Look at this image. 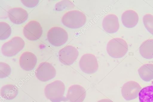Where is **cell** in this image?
Returning <instances> with one entry per match:
<instances>
[{"label": "cell", "mask_w": 153, "mask_h": 102, "mask_svg": "<svg viewBox=\"0 0 153 102\" xmlns=\"http://www.w3.org/2000/svg\"><path fill=\"white\" fill-rule=\"evenodd\" d=\"M65 87L64 83L56 80L47 84L44 89L46 98L52 102H61L65 98Z\"/></svg>", "instance_id": "obj_1"}, {"label": "cell", "mask_w": 153, "mask_h": 102, "mask_svg": "<svg viewBox=\"0 0 153 102\" xmlns=\"http://www.w3.org/2000/svg\"><path fill=\"white\" fill-rule=\"evenodd\" d=\"M86 18L82 12L77 10L68 11L62 16L61 21L67 27L72 29L79 28L85 23Z\"/></svg>", "instance_id": "obj_2"}, {"label": "cell", "mask_w": 153, "mask_h": 102, "mask_svg": "<svg viewBox=\"0 0 153 102\" xmlns=\"http://www.w3.org/2000/svg\"><path fill=\"white\" fill-rule=\"evenodd\" d=\"M128 50L127 42L120 38H112L108 41L106 47L108 54L114 58H120L123 57L127 53Z\"/></svg>", "instance_id": "obj_3"}, {"label": "cell", "mask_w": 153, "mask_h": 102, "mask_svg": "<svg viewBox=\"0 0 153 102\" xmlns=\"http://www.w3.org/2000/svg\"><path fill=\"white\" fill-rule=\"evenodd\" d=\"M25 45V41L21 37H14L3 44L1 48V52L5 56L13 57L21 51Z\"/></svg>", "instance_id": "obj_4"}, {"label": "cell", "mask_w": 153, "mask_h": 102, "mask_svg": "<svg viewBox=\"0 0 153 102\" xmlns=\"http://www.w3.org/2000/svg\"><path fill=\"white\" fill-rule=\"evenodd\" d=\"M48 41L52 45L59 47L66 43L68 38L67 32L63 28L54 27L48 31L47 34Z\"/></svg>", "instance_id": "obj_5"}, {"label": "cell", "mask_w": 153, "mask_h": 102, "mask_svg": "<svg viewBox=\"0 0 153 102\" xmlns=\"http://www.w3.org/2000/svg\"><path fill=\"white\" fill-rule=\"evenodd\" d=\"M79 67L84 72L91 74L98 70L99 65L97 59L93 54L86 53L81 57L79 62Z\"/></svg>", "instance_id": "obj_6"}, {"label": "cell", "mask_w": 153, "mask_h": 102, "mask_svg": "<svg viewBox=\"0 0 153 102\" xmlns=\"http://www.w3.org/2000/svg\"><path fill=\"white\" fill-rule=\"evenodd\" d=\"M56 74L54 67L49 63L44 62L41 63L37 67L35 75L42 82H47L54 78Z\"/></svg>", "instance_id": "obj_7"}, {"label": "cell", "mask_w": 153, "mask_h": 102, "mask_svg": "<svg viewBox=\"0 0 153 102\" xmlns=\"http://www.w3.org/2000/svg\"><path fill=\"white\" fill-rule=\"evenodd\" d=\"M42 33L41 24L35 20L29 21L23 28L24 35L30 41H35L38 40L41 37Z\"/></svg>", "instance_id": "obj_8"}, {"label": "cell", "mask_w": 153, "mask_h": 102, "mask_svg": "<svg viewBox=\"0 0 153 102\" xmlns=\"http://www.w3.org/2000/svg\"><path fill=\"white\" fill-rule=\"evenodd\" d=\"M141 89V86L137 82L132 80L129 81L125 82L122 86L121 95L126 101L133 100L138 97Z\"/></svg>", "instance_id": "obj_9"}, {"label": "cell", "mask_w": 153, "mask_h": 102, "mask_svg": "<svg viewBox=\"0 0 153 102\" xmlns=\"http://www.w3.org/2000/svg\"><path fill=\"white\" fill-rule=\"evenodd\" d=\"M79 55V51L75 47L72 45H68L59 51V58L62 64L69 65L74 63Z\"/></svg>", "instance_id": "obj_10"}, {"label": "cell", "mask_w": 153, "mask_h": 102, "mask_svg": "<svg viewBox=\"0 0 153 102\" xmlns=\"http://www.w3.org/2000/svg\"><path fill=\"white\" fill-rule=\"evenodd\" d=\"M85 89L79 84L71 85L68 89L66 98L70 102H83L86 96Z\"/></svg>", "instance_id": "obj_11"}, {"label": "cell", "mask_w": 153, "mask_h": 102, "mask_svg": "<svg viewBox=\"0 0 153 102\" xmlns=\"http://www.w3.org/2000/svg\"><path fill=\"white\" fill-rule=\"evenodd\" d=\"M37 62L36 56L30 52H23L19 57V65L22 69L26 71L33 70L35 67Z\"/></svg>", "instance_id": "obj_12"}, {"label": "cell", "mask_w": 153, "mask_h": 102, "mask_svg": "<svg viewBox=\"0 0 153 102\" xmlns=\"http://www.w3.org/2000/svg\"><path fill=\"white\" fill-rule=\"evenodd\" d=\"M8 16L13 23L19 24L25 21L28 17V13L24 9L15 7L10 9L8 12Z\"/></svg>", "instance_id": "obj_13"}, {"label": "cell", "mask_w": 153, "mask_h": 102, "mask_svg": "<svg viewBox=\"0 0 153 102\" xmlns=\"http://www.w3.org/2000/svg\"><path fill=\"white\" fill-rule=\"evenodd\" d=\"M102 24L103 29L108 33H115L119 28L118 18L116 15L113 14H108L105 16Z\"/></svg>", "instance_id": "obj_14"}, {"label": "cell", "mask_w": 153, "mask_h": 102, "mask_svg": "<svg viewBox=\"0 0 153 102\" xmlns=\"http://www.w3.org/2000/svg\"><path fill=\"white\" fill-rule=\"evenodd\" d=\"M121 19L122 24L125 27L132 28L137 24L139 16L135 11L128 10H126L122 13Z\"/></svg>", "instance_id": "obj_15"}, {"label": "cell", "mask_w": 153, "mask_h": 102, "mask_svg": "<svg viewBox=\"0 0 153 102\" xmlns=\"http://www.w3.org/2000/svg\"><path fill=\"white\" fill-rule=\"evenodd\" d=\"M139 51L140 55L147 59L153 58V39H149L141 44Z\"/></svg>", "instance_id": "obj_16"}, {"label": "cell", "mask_w": 153, "mask_h": 102, "mask_svg": "<svg viewBox=\"0 0 153 102\" xmlns=\"http://www.w3.org/2000/svg\"><path fill=\"white\" fill-rule=\"evenodd\" d=\"M18 90L16 86L12 84H7L1 87L0 95L4 99L11 100L15 98L18 95Z\"/></svg>", "instance_id": "obj_17"}, {"label": "cell", "mask_w": 153, "mask_h": 102, "mask_svg": "<svg viewBox=\"0 0 153 102\" xmlns=\"http://www.w3.org/2000/svg\"><path fill=\"white\" fill-rule=\"evenodd\" d=\"M138 72L143 81H150L153 80V64L147 63L142 65L138 69Z\"/></svg>", "instance_id": "obj_18"}, {"label": "cell", "mask_w": 153, "mask_h": 102, "mask_svg": "<svg viewBox=\"0 0 153 102\" xmlns=\"http://www.w3.org/2000/svg\"><path fill=\"white\" fill-rule=\"evenodd\" d=\"M139 97L140 102H153V85L148 86L142 89Z\"/></svg>", "instance_id": "obj_19"}, {"label": "cell", "mask_w": 153, "mask_h": 102, "mask_svg": "<svg viewBox=\"0 0 153 102\" xmlns=\"http://www.w3.org/2000/svg\"><path fill=\"white\" fill-rule=\"evenodd\" d=\"M11 33V29L10 26L7 23L0 22V40H4L7 39Z\"/></svg>", "instance_id": "obj_20"}, {"label": "cell", "mask_w": 153, "mask_h": 102, "mask_svg": "<svg viewBox=\"0 0 153 102\" xmlns=\"http://www.w3.org/2000/svg\"><path fill=\"white\" fill-rule=\"evenodd\" d=\"M143 21L146 30L153 35V15L147 13L144 15Z\"/></svg>", "instance_id": "obj_21"}, {"label": "cell", "mask_w": 153, "mask_h": 102, "mask_svg": "<svg viewBox=\"0 0 153 102\" xmlns=\"http://www.w3.org/2000/svg\"><path fill=\"white\" fill-rule=\"evenodd\" d=\"M11 68L7 64L2 62H0V78H3L8 77L11 72Z\"/></svg>", "instance_id": "obj_22"}, {"label": "cell", "mask_w": 153, "mask_h": 102, "mask_svg": "<svg viewBox=\"0 0 153 102\" xmlns=\"http://www.w3.org/2000/svg\"><path fill=\"white\" fill-rule=\"evenodd\" d=\"M39 1L38 0H21V2L26 7L32 8L36 7L39 4Z\"/></svg>", "instance_id": "obj_23"}, {"label": "cell", "mask_w": 153, "mask_h": 102, "mask_svg": "<svg viewBox=\"0 0 153 102\" xmlns=\"http://www.w3.org/2000/svg\"><path fill=\"white\" fill-rule=\"evenodd\" d=\"M97 102H113L111 100L107 99L104 98L100 99Z\"/></svg>", "instance_id": "obj_24"}]
</instances>
